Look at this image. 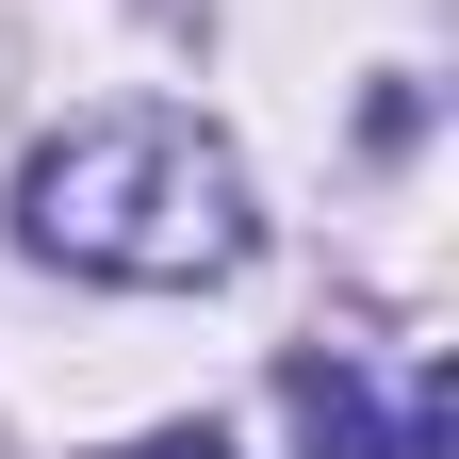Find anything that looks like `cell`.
<instances>
[{"label":"cell","instance_id":"6da1fadb","mask_svg":"<svg viewBox=\"0 0 459 459\" xmlns=\"http://www.w3.org/2000/svg\"><path fill=\"white\" fill-rule=\"evenodd\" d=\"M17 230H33L49 263H82V279H132V296L230 279V263L263 247V213H247V164H230L213 132H181V115H115V132L33 148Z\"/></svg>","mask_w":459,"mask_h":459},{"label":"cell","instance_id":"3957f363","mask_svg":"<svg viewBox=\"0 0 459 459\" xmlns=\"http://www.w3.org/2000/svg\"><path fill=\"white\" fill-rule=\"evenodd\" d=\"M115 459H230L213 427H148V443H115Z\"/></svg>","mask_w":459,"mask_h":459},{"label":"cell","instance_id":"7a4b0ae2","mask_svg":"<svg viewBox=\"0 0 459 459\" xmlns=\"http://www.w3.org/2000/svg\"><path fill=\"white\" fill-rule=\"evenodd\" d=\"M279 427H296L312 459H411V443L377 427V394H361V361H296V377H279Z\"/></svg>","mask_w":459,"mask_h":459}]
</instances>
